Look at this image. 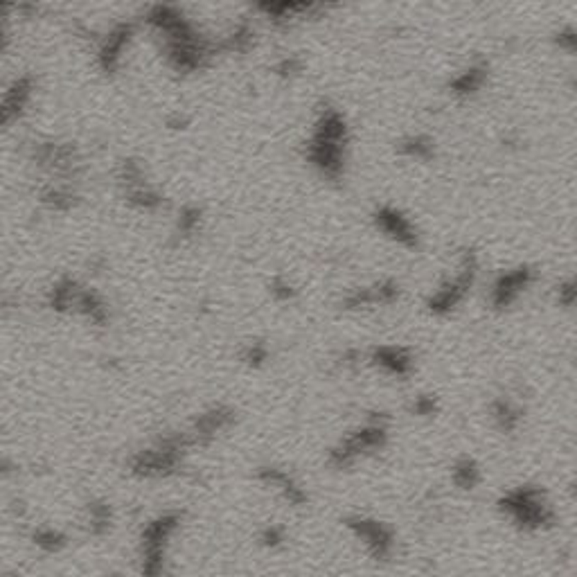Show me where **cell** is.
<instances>
[{
	"label": "cell",
	"instance_id": "obj_1",
	"mask_svg": "<svg viewBox=\"0 0 577 577\" xmlns=\"http://www.w3.org/2000/svg\"><path fill=\"white\" fill-rule=\"evenodd\" d=\"M345 147H348V125L336 108L323 110L318 118L312 140L307 144V158L327 178H338L345 169Z\"/></svg>",
	"mask_w": 577,
	"mask_h": 577
},
{
	"label": "cell",
	"instance_id": "obj_2",
	"mask_svg": "<svg viewBox=\"0 0 577 577\" xmlns=\"http://www.w3.org/2000/svg\"><path fill=\"white\" fill-rule=\"evenodd\" d=\"M478 273V262L474 253H464L458 271L453 273L451 278H447L442 285L433 291L431 300H428V307L435 314H447L451 312L453 307H458L464 296L469 293V289L474 287V280Z\"/></svg>",
	"mask_w": 577,
	"mask_h": 577
},
{
	"label": "cell",
	"instance_id": "obj_3",
	"mask_svg": "<svg viewBox=\"0 0 577 577\" xmlns=\"http://www.w3.org/2000/svg\"><path fill=\"white\" fill-rule=\"evenodd\" d=\"M503 512L525 527H544L552 521V510L544 492L535 487H519L503 501Z\"/></svg>",
	"mask_w": 577,
	"mask_h": 577
},
{
	"label": "cell",
	"instance_id": "obj_4",
	"mask_svg": "<svg viewBox=\"0 0 577 577\" xmlns=\"http://www.w3.org/2000/svg\"><path fill=\"white\" fill-rule=\"evenodd\" d=\"M535 282V271L527 266H519V268H510V271L501 273L494 285L492 291H489V300H492L494 307H510L517 302L525 289Z\"/></svg>",
	"mask_w": 577,
	"mask_h": 577
},
{
	"label": "cell",
	"instance_id": "obj_5",
	"mask_svg": "<svg viewBox=\"0 0 577 577\" xmlns=\"http://www.w3.org/2000/svg\"><path fill=\"white\" fill-rule=\"evenodd\" d=\"M375 224L386 237H390L392 241H397L406 248H415L417 241H420V235H417V228L413 221L392 205L379 207L375 212Z\"/></svg>",
	"mask_w": 577,
	"mask_h": 577
},
{
	"label": "cell",
	"instance_id": "obj_6",
	"mask_svg": "<svg viewBox=\"0 0 577 577\" xmlns=\"http://www.w3.org/2000/svg\"><path fill=\"white\" fill-rule=\"evenodd\" d=\"M129 39H131V25H118L104 39V43L100 47V66L106 72H113L118 68L122 50H125V45L129 43Z\"/></svg>",
	"mask_w": 577,
	"mask_h": 577
},
{
	"label": "cell",
	"instance_id": "obj_7",
	"mask_svg": "<svg viewBox=\"0 0 577 577\" xmlns=\"http://www.w3.org/2000/svg\"><path fill=\"white\" fill-rule=\"evenodd\" d=\"M30 97H32V79L30 77L18 79L5 93V97H3V122L5 125H11V122L25 110Z\"/></svg>",
	"mask_w": 577,
	"mask_h": 577
},
{
	"label": "cell",
	"instance_id": "obj_8",
	"mask_svg": "<svg viewBox=\"0 0 577 577\" xmlns=\"http://www.w3.org/2000/svg\"><path fill=\"white\" fill-rule=\"evenodd\" d=\"M375 363L382 367L384 372L388 375H397V377H404L409 370H411V357L401 348H382L375 352Z\"/></svg>",
	"mask_w": 577,
	"mask_h": 577
},
{
	"label": "cell",
	"instance_id": "obj_9",
	"mask_svg": "<svg viewBox=\"0 0 577 577\" xmlns=\"http://www.w3.org/2000/svg\"><path fill=\"white\" fill-rule=\"evenodd\" d=\"M485 79H487V68L483 64H474L451 81V88L458 95H474L476 91H481Z\"/></svg>",
	"mask_w": 577,
	"mask_h": 577
},
{
	"label": "cell",
	"instance_id": "obj_10",
	"mask_svg": "<svg viewBox=\"0 0 577 577\" xmlns=\"http://www.w3.org/2000/svg\"><path fill=\"white\" fill-rule=\"evenodd\" d=\"M399 149L406 156L420 158V161H422V158H428L433 154V140L426 138V136H411V138H406L401 142Z\"/></svg>",
	"mask_w": 577,
	"mask_h": 577
},
{
	"label": "cell",
	"instance_id": "obj_11",
	"mask_svg": "<svg viewBox=\"0 0 577 577\" xmlns=\"http://www.w3.org/2000/svg\"><path fill=\"white\" fill-rule=\"evenodd\" d=\"M453 478H456V483L460 487L472 489L478 481H481V472H478V467L472 460H462L458 467L453 469Z\"/></svg>",
	"mask_w": 577,
	"mask_h": 577
},
{
	"label": "cell",
	"instance_id": "obj_12",
	"mask_svg": "<svg viewBox=\"0 0 577 577\" xmlns=\"http://www.w3.org/2000/svg\"><path fill=\"white\" fill-rule=\"evenodd\" d=\"M557 302L561 307H575L577 304V278L564 280L557 287Z\"/></svg>",
	"mask_w": 577,
	"mask_h": 577
},
{
	"label": "cell",
	"instance_id": "obj_13",
	"mask_svg": "<svg viewBox=\"0 0 577 577\" xmlns=\"http://www.w3.org/2000/svg\"><path fill=\"white\" fill-rule=\"evenodd\" d=\"M557 45L561 50H566L571 55H577V28H566L557 34Z\"/></svg>",
	"mask_w": 577,
	"mask_h": 577
},
{
	"label": "cell",
	"instance_id": "obj_14",
	"mask_svg": "<svg viewBox=\"0 0 577 577\" xmlns=\"http://www.w3.org/2000/svg\"><path fill=\"white\" fill-rule=\"evenodd\" d=\"M199 226V210L196 207H188V210H183L181 219H178V228L181 232H185V235H190V232H194V228Z\"/></svg>",
	"mask_w": 577,
	"mask_h": 577
},
{
	"label": "cell",
	"instance_id": "obj_15",
	"mask_svg": "<svg viewBox=\"0 0 577 577\" xmlns=\"http://www.w3.org/2000/svg\"><path fill=\"white\" fill-rule=\"evenodd\" d=\"M298 70V61L296 59H285L278 64V72L280 75H293V72Z\"/></svg>",
	"mask_w": 577,
	"mask_h": 577
},
{
	"label": "cell",
	"instance_id": "obj_16",
	"mask_svg": "<svg viewBox=\"0 0 577 577\" xmlns=\"http://www.w3.org/2000/svg\"><path fill=\"white\" fill-rule=\"evenodd\" d=\"M273 293H278L280 298H289V296H291V287L287 285V282L278 280L275 285H273Z\"/></svg>",
	"mask_w": 577,
	"mask_h": 577
}]
</instances>
